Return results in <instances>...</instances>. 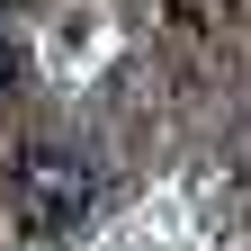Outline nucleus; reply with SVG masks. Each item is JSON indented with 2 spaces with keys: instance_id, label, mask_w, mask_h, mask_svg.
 <instances>
[{
  "instance_id": "2",
  "label": "nucleus",
  "mask_w": 251,
  "mask_h": 251,
  "mask_svg": "<svg viewBox=\"0 0 251 251\" xmlns=\"http://www.w3.org/2000/svg\"><path fill=\"white\" fill-rule=\"evenodd\" d=\"M152 18H162V36H179V45H206V36H225L233 0H152Z\"/></svg>"
},
{
  "instance_id": "1",
  "label": "nucleus",
  "mask_w": 251,
  "mask_h": 251,
  "mask_svg": "<svg viewBox=\"0 0 251 251\" xmlns=\"http://www.w3.org/2000/svg\"><path fill=\"white\" fill-rule=\"evenodd\" d=\"M90 206H99V162L72 144H27L9 162V215L27 233H72L90 225Z\"/></svg>"
},
{
  "instance_id": "3",
  "label": "nucleus",
  "mask_w": 251,
  "mask_h": 251,
  "mask_svg": "<svg viewBox=\"0 0 251 251\" xmlns=\"http://www.w3.org/2000/svg\"><path fill=\"white\" fill-rule=\"evenodd\" d=\"M9 81H18V36L0 27V90H9Z\"/></svg>"
}]
</instances>
